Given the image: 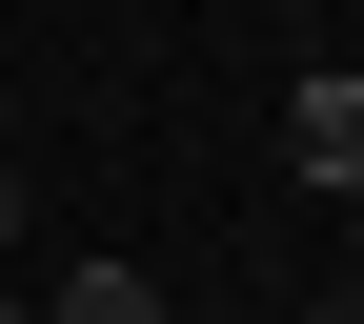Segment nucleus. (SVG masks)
Returning a JSON list of instances; mask_svg holds the SVG:
<instances>
[{
	"instance_id": "5",
	"label": "nucleus",
	"mask_w": 364,
	"mask_h": 324,
	"mask_svg": "<svg viewBox=\"0 0 364 324\" xmlns=\"http://www.w3.org/2000/svg\"><path fill=\"white\" fill-rule=\"evenodd\" d=\"M0 324H21V304H0Z\"/></svg>"
},
{
	"instance_id": "4",
	"label": "nucleus",
	"mask_w": 364,
	"mask_h": 324,
	"mask_svg": "<svg viewBox=\"0 0 364 324\" xmlns=\"http://www.w3.org/2000/svg\"><path fill=\"white\" fill-rule=\"evenodd\" d=\"M0 162H21V102H0Z\"/></svg>"
},
{
	"instance_id": "3",
	"label": "nucleus",
	"mask_w": 364,
	"mask_h": 324,
	"mask_svg": "<svg viewBox=\"0 0 364 324\" xmlns=\"http://www.w3.org/2000/svg\"><path fill=\"white\" fill-rule=\"evenodd\" d=\"M0 244H21V162H0Z\"/></svg>"
},
{
	"instance_id": "2",
	"label": "nucleus",
	"mask_w": 364,
	"mask_h": 324,
	"mask_svg": "<svg viewBox=\"0 0 364 324\" xmlns=\"http://www.w3.org/2000/svg\"><path fill=\"white\" fill-rule=\"evenodd\" d=\"M41 324H162V284H142V263H81V284L41 304Z\"/></svg>"
},
{
	"instance_id": "1",
	"label": "nucleus",
	"mask_w": 364,
	"mask_h": 324,
	"mask_svg": "<svg viewBox=\"0 0 364 324\" xmlns=\"http://www.w3.org/2000/svg\"><path fill=\"white\" fill-rule=\"evenodd\" d=\"M284 162H304V182H364V61H324V81L284 102Z\"/></svg>"
}]
</instances>
